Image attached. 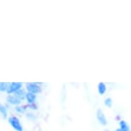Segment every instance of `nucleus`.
I'll use <instances>...</instances> for the list:
<instances>
[{
    "instance_id": "2eb2a0df",
    "label": "nucleus",
    "mask_w": 131,
    "mask_h": 131,
    "mask_svg": "<svg viewBox=\"0 0 131 131\" xmlns=\"http://www.w3.org/2000/svg\"><path fill=\"white\" fill-rule=\"evenodd\" d=\"M28 107H29V109H31V110H34V111H36L38 110V105H37V104H33V105H27Z\"/></svg>"
},
{
    "instance_id": "9b49d317",
    "label": "nucleus",
    "mask_w": 131,
    "mask_h": 131,
    "mask_svg": "<svg viewBox=\"0 0 131 131\" xmlns=\"http://www.w3.org/2000/svg\"><path fill=\"white\" fill-rule=\"evenodd\" d=\"M0 113H1V115L3 116L4 118L7 117V116H8V110H7V108L4 106V105L3 104L0 103Z\"/></svg>"
},
{
    "instance_id": "4468645a",
    "label": "nucleus",
    "mask_w": 131,
    "mask_h": 131,
    "mask_svg": "<svg viewBox=\"0 0 131 131\" xmlns=\"http://www.w3.org/2000/svg\"><path fill=\"white\" fill-rule=\"evenodd\" d=\"M26 117L28 119L31 120V121H34L36 120V115L34 114L33 112H27L26 113Z\"/></svg>"
},
{
    "instance_id": "f257e3e1",
    "label": "nucleus",
    "mask_w": 131,
    "mask_h": 131,
    "mask_svg": "<svg viewBox=\"0 0 131 131\" xmlns=\"http://www.w3.org/2000/svg\"><path fill=\"white\" fill-rule=\"evenodd\" d=\"M41 83L38 82H28L26 83V88L28 93H34V94H39L41 93L42 88H41Z\"/></svg>"
},
{
    "instance_id": "f3484780",
    "label": "nucleus",
    "mask_w": 131,
    "mask_h": 131,
    "mask_svg": "<svg viewBox=\"0 0 131 131\" xmlns=\"http://www.w3.org/2000/svg\"><path fill=\"white\" fill-rule=\"evenodd\" d=\"M104 131H111L110 129H107V128H105V129H104Z\"/></svg>"
},
{
    "instance_id": "6e6552de",
    "label": "nucleus",
    "mask_w": 131,
    "mask_h": 131,
    "mask_svg": "<svg viewBox=\"0 0 131 131\" xmlns=\"http://www.w3.org/2000/svg\"><path fill=\"white\" fill-rule=\"evenodd\" d=\"M118 124H119V128L122 131H131L129 124L125 120H120Z\"/></svg>"
},
{
    "instance_id": "7ed1b4c3",
    "label": "nucleus",
    "mask_w": 131,
    "mask_h": 131,
    "mask_svg": "<svg viewBox=\"0 0 131 131\" xmlns=\"http://www.w3.org/2000/svg\"><path fill=\"white\" fill-rule=\"evenodd\" d=\"M95 115H96V119H97L98 123H100L101 126L105 127V126L108 124V120H107V118H106V116L102 109L98 108L97 110H96Z\"/></svg>"
},
{
    "instance_id": "423d86ee",
    "label": "nucleus",
    "mask_w": 131,
    "mask_h": 131,
    "mask_svg": "<svg viewBox=\"0 0 131 131\" xmlns=\"http://www.w3.org/2000/svg\"><path fill=\"white\" fill-rule=\"evenodd\" d=\"M27 93H28V92H27L26 89H24V88H21V89L18 90L17 92H16L15 93H13V94L16 96V97H17L20 100L23 101L26 100V96H27Z\"/></svg>"
},
{
    "instance_id": "0eeeda50",
    "label": "nucleus",
    "mask_w": 131,
    "mask_h": 131,
    "mask_svg": "<svg viewBox=\"0 0 131 131\" xmlns=\"http://www.w3.org/2000/svg\"><path fill=\"white\" fill-rule=\"evenodd\" d=\"M37 100V94L34 93H28L26 96V101L28 103V105H33V104H36Z\"/></svg>"
},
{
    "instance_id": "39448f33",
    "label": "nucleus",
    "mask_w": 131,
    "mask_h": 131,
    "mask_svg": "<svg viewBox=\"0 0 131 131\" xmlns=\"http://www.w3.org/2000/svg\"><path fill=\"white\" fill-rule=\"evenodd\" d=\"M6 101H7V103L9 104V105H15V106L21 105V102H23V101L20 100L19 99L16 97L14 94H8V96L6 97Z\"/></svg>"
},
{
    "instance_id": "f8f14e48",
    "label": "nucleus",
    "mask_w": 131,
    "mask_h": 131,
    "mask_svg": "<svg viewBox=\"0 0 131 131\" xmlns=\"http://www.w3.org/2000/svg\"><path fill=\"white\" fill-rule=\"evenodd\" d=\"M104 104H105V105L106 107L108 108H112V105H113V100L112 99L111 97H107L105 99V101H104Z\"/></svg>"
},
{
    "instance_id": "ddd939ff",
    "label": "nucleus",
    "mask_w": 131,
    "mask_h": 131,
    "mask_svg": "<svg viewBox=\"0 0 131 131\" xmlns=\"http://www.w3.org/2000/svg\"><path fill=\"white\" fill-rule=\"evenodd\" d=\"M9 83L8 82H0V92H6L8 90Z\"/></svg>"
},
{
    "instance_id": "20e7f679",
    "label": "nucleus",
    "mask_w": 131,
    "mask_h": 131,
    "mask_svg": "<svg viewBox=\"0 0 131 131\" xmlns=\"http://www.w3.org/2000/svg\"><path fill=\"white\" fill-rule=\"evenodd\" d=\"M23 88V82H11L9 83L8 90H7V93L8 94H13L18 90Z\"/></svg>"
},
{
    "instance_id": "dca6fc26",
    "label": "nucleus",
    "mask_w": 131,
    "mask_h": 131,
    "mask_svg": "<svg viewBox=\"0 0 131 131\" xmlns=\"http://www.w3.org/2000/svg\"><path fill=\"white\" fill-rule=\"evenodd\" d=\"M115 131H122V130H121L119 128H116V129H115Z\"/></svg>"
},
{
    "instance_id": "f03ea898",
    "label": "nucleus",
    "mask_w": 131,
    "mask_h": 131,
    "mask_svg": "<svg viewBox=\"0 0 131 131\" xmlns=\"http://www.w3.org/2000/svg\"><path fill=\"white\" fill-rule=\"evenodd\" d=\"M8 122L9 125L16 131H23V126L20 122V119L18 117H15V116H11L8 118Z\"/></svg>"
},
{
    "instance_id": "1a4fd4ad",
    "label": "nucleus",
    "mask_w": 131,
    "mask_h": 131,
    "mask_svg": "<svg viewBox=\"0 0 131 131\" xmlns=\"http://www.w3.org/2000/svg\"><path fill=\"white\" fill-rule=\"evenodd\" d=\"M97 89H98V93L100 95H104L107 91V86L105 82H100L98 84L97 86Z\"/></svg>"
},
{
    "instance_id": "9d476101",
    "label": "nucleus",
    "mask_w": 131,
    "mask_h": 131,
    "mask_svg": "<svg viewBox=\"0 0 131 131\" xmlns=\"http://www.w3.org/2000/svg\"><path fill=\"white\" fill-rule=\"evenodd\" d=\"M27 108H28L27 105H18V106H16V107H15V111L18 113L23 114V113H25V112L27 111Z\"/></svg>"
}]
</instances>
